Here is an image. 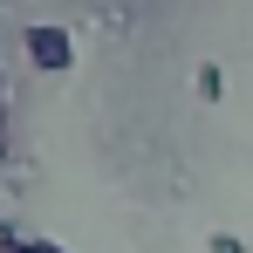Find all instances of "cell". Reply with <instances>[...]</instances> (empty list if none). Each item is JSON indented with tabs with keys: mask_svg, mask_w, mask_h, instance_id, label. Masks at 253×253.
I'll return each mask as SVG.
<instances>
[{
	"mask_svg": "<svg viewBox=\"0 0 253 253\" xmlns=\"http://www.w3.org/2000/svg\"><path fill=\"white\" fill-rule=\"evenodd\" d=\"M192 83H199V103H219V96H226V69H219V62H199Z\"/></svg>",
	"mask_w": 253,
	"mask_h": 253,
	"instance_id": "7a4b0ae2",
	"label": "cell"
},
{
	"mask_svg": "<svg viewBox=\"0 0 253 253\" xmlns=\"http://www.w3.org/2000/svg\"><path fill=\"white\" fill-rule=\"evenodd\" d=\"M21 48H28V62H35L42 76H69V69H76V35H69V28H55V21L28 28Z\"/></svg>",
	"mask_w": 253,
	"mask_h": 253,
	"instance_id": "6da1fadb",
	"label": "cell"
},
{
	"mask_svg": "<svg viewBox=\"0 0 253 253\" xmlns=\"http://www.w3.org/2000/svg\"><path fill=\"white\" fill-rule=\"evenodd\" d=\"M206 253H247V247H240V233H212V240H206Z\"/></svg>",
	"mask_w": 253,
	"mask_h": 253,
	"instance_id": "3957f363",
	"label": "cell"
}]
</instances>
